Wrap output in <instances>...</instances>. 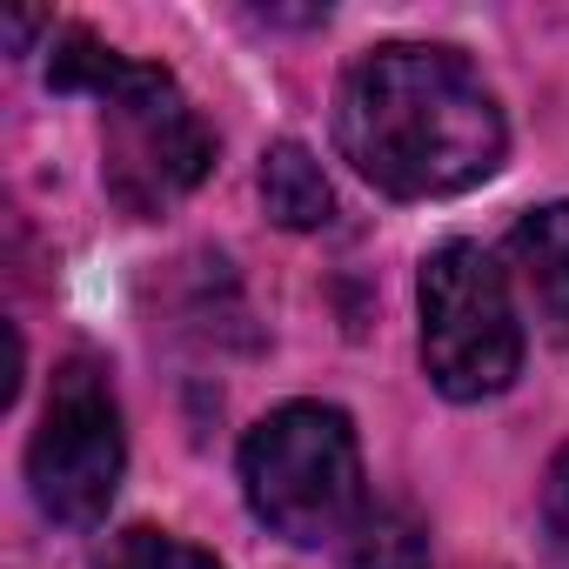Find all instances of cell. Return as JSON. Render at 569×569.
<instances>
[{
  "label": "cell",
  "instance_id": "3957f363",
  "mask_svg": "<svg viewBox=\"0 0 569 569\" xmlns=\"http://www.w3.org/2000/svg\"><path fill=\"white\" fill-rule=\"evenodd\" d=\"M248 509L281 542H336L362 522V442L329 402H281L241 442Z\"/></svg>",
  "mask_w": 569,
  "mask_h": 569
},
{
  "label": "cell",
  "instance_id": "277c9868",
  "mask_svg": "<svg viewBox=\"0 0 569 569\" xmlns=\"http://www.w3.org/2000/svg\"><path fill=\"white\" fill-rule=\"evenodd\" d=\"M422 302V369L449 402L502 396L522 376V322L509 274L476 241H442L416 281Z\"/></svg>",
  "mask_w": 569,
  "mask_h": 569
},
{
  "label": "cell",
  "instance_id": "7a4b0ae2",
  "mask_svg": "<svg viewBox=\"0 0 569 569\" xmlns=\"http://www.w3.org/2000/svg\"><path fill=\"white\" fill-rule=\"evenodd\" d=\"M48 81L61 94H94L101 101V181L108 194L134 214L154 221L181 194H194L214 168V134L188 108L168 68L128 61L101 48L88 28H61L48 48Z\"/></svg>",
  "mask_w": 569,
  "mask_h": 569
},
{
  "label": "cell",
  "instance_id": "30bf717a",
  "mask_svg": "<svg viewBox=\"0 0 569 569\" xmlns=\"http://www.w3.org/2000/svg\"><path fill=\"white\" fill-rule=\"evenodd\" d=\"M542 509H549V522L569 536V449L549 462V489H542Z\"/></svg>",
  "mask_w": 569,
  "mask_h": 569
},
{
  "label": "cell",
  "instance_id": "6da1fadb",
  "mask_svg": "<svg viewBox=\"0 0 569 569\" xmlns=\"http://www.w3.org/2000/svg\"><path fill=\"white\" fill-rule=\"evenodd\" d=\"M336 148L389 201H442L502 168L509 128L456 48L389 41L342 74Z\"/></svg>",
  "mask_w": 569,
  "mask_h": 569
},
{
  "label": "cell",
  "instance_id": "8992f818",
  "mask_svg": "<svg viewBox=\"0 0 569 569\" xmlns=\"http://www.w3.org/2000/svg\"><path fill=\"white\" fill-rule=\"evenodd\" d=\"M509 261L522 274L536 316L549 322V336L569 342V201L529 208L516 221V234H509Z\"/></svg>",
  "mask_w": 569,
  "mask_h": 569
},
{
  "label": "cell",
  "instance_id": "9c48e42d",
  "mask_svg": "<svg viewBox=\"0 0 569 569\" xmlns=\"http://www.w3.org/2000/svg\"><path fill=\"white\" fill-rule=\"evenodd\" d=\"M101 569H221L208 549L168 536V529H121L108 549H101Z\"/></svg>",
  "mask_w": 569,
  "mask_h": 569
},
{
  "label": "cell",
  "instance_id": "52a82bcc",
  "mask_svg": "<svg viewBox=\"0 0 569 569\" xmlns=\"http://www.w3.org/2000/svg\"><path fill=\"white\" fill-rule=\"evenodd\" d=\"M261 208H268V221L296 228V234L336 221V188H329L322 161H316L302 141H274V148L261 154Z\"/></svg>",
  "mask_w": 569,
  "mask_h": 569
},
{
  "label": "cell",
  "instance_id": "5b68a950",
  "mask_svg": "<svg viewBox=\"0 0 569 569\" xmlns=\"http://www.w3.org/2000/svg\"><path fill=\"white\" fill-rule=\"evenodd\" d=\"M121 469H128V436L114 382L94 356H68L28 442V482L41 516H54L61 529H94L121 489Z\"/></svg>",
  "mask_w": 569,
  "mask_h": 569
},
{
  "label": "cell",
  "instance_id": "ba28073f",
  "mask_svg": "<svg viewBox=\"0 0 569 569\" xmlns=\"http://www.w3.org/2000/svg\"><path fill=\"white\" fill-rule=\"evenodd\" d=\"M349 569H429V529L402 509H362L349 529Z\"/></svg>",
  "mask_w": 569,
  "mask_h": 569
}]
</instances>
